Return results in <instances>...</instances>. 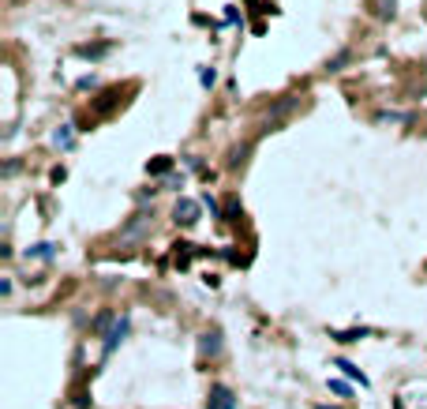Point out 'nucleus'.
Listing matches in <instances>:
<instances>
[{"label": "nucleus", "mask_w": 427, "mask_h": 409, "mask_svg": "<svg viewBox=\"0 0 427 409\" xmlns=\"http://www.w3.org/2000/svg\"><path fill=\"white\" fill-rule=\"evenodd\" d=\"M146 233H150V214H146V210H139V214H135V218H131L128 226H124V233H120V241H124V244H135V241H143Z\"/></svg>", "instance_id": "obj_1"}, {"label": "nucleus", "mask_w": 427, "mask_h": 409, "mask_svg": "<svg viewBox=\"0 0 427 409\" xmlns=\"http://www.w3.org/2000/svg\"><path fill=\"white\" fill-rule=\"evenodd\" d=\"M206 409H236V394L225 383H214L210 387V398H206Z\"/></svg>", "instance_id": "obj_2"}, {"label": "nucleus", "mask_w": 427, "mask_h": 409, "mask_svg": "<svg viewBox=\"0 0 427 409\" xmlns=\"http://www.w3.org/2000/svg\"><path fill=\"white\" fill-rule=\"evenodd\" d=\"M128 331H131V320H128V315H120V320H116V327H113L109 334H105V346H101V353H105V357H109V353L120 346V342L128 338Z\"/></svg>", "instance_id": "obj_3"}, {"label": "nucleus", "mask_w": 427, "mask_h": 409, "mask_svg": "<svg viewBox=\"0 0 427 409\" xmlns=\"http://www.w3.org/2000/svg\"><path fill=\"white\" fill-rule=\"evenodd\" d=\"M172 222H177V226H195V222H199V203L195 200H180L177 207H172Z\"/></svg>", "instance_id": "obj_4"}, {"label": "nucleus", "mask_w": 427, "mask_h": 409, "mask_svg": "<svg viewBox=\"0 0 427 409\" xmlns=\"http://www.w3.org/2000/svg\"><path fill=\"white\" fill-rule=\"evenodd\" d=\"M199 353H203V357H218L221 353V331H206L199 338Z\"/></svg>", "instance_id": "obj_5"}, {"label": "nucleus", "mask_w": 427, "mask_h": 409, "mask_svg": "<svg viewBox=\"0 0 427 409\" xmlns=\"http://www.w3.org/2000/svg\"><path fill=\"white\" fill-rule=\"evenodd\" d=\"M52 256H57V244H49V241L26 248V259H52Z\"/></svg>", "instance_id": "obj_6"}, {"label": "nucleus", "mask_w": 427, "mask_h": 409, "mask_svg": "<svg viewBox=\"0 0 427 409\" xmlns=\"http://www.w3.org/2000/svg\"><path fill=\"white\" fill-rule=\"evenodd\" d=\"M333 368H341V372H345V376H349V379H356V383H360V387H367V376H364V372H360V368H356V364H349V361H341V357H338V361H333Z\"/></svg>", "instance_id": "obj_7"}, {"label": "nucleus", "mask_w": 427, "mask_h": 409, "mask_svg": "<svg viewBox=\"0 0 427 409\" xmlns=\"http://www.w3.org/2000/svg\"><path fill=\"white\" fill-rule=\"evenodd\" d=\"M330 338H338V342H360V338H367V327H360V331H330Z\"/></svg>", "instance_id": "obj_8"}, {"label": "nucleus", "mask_w": 427, "mask_h": 409, "mask_svg": "<svg viewBox=\"0 0 427 409\" xmlns=\"http://www.w3.org/2000/svg\"><path fill=\"white\" fill-rule=\"evenodd\" d=\"M52 143L68 151V147H72V124H64V128H57V131H52Z\"/></svg>", "instance_id": "obj_9"}, {"label": "nucleus", "mask_w": 427, "mask_h": 409, "mask_svg": "<svg viewBox=\"0 0 427 409\" xmlns=\"http://www.w3.org/2000/svg\"><path fill=\"white\" fill-rule=\"evenodd\" d=\"M113 327H116V320H113V312H101V315H98V320H94V331H98V334H101V331H105V334H109V331H113Z\"/></svg>", "instance_id": "obj_10"}, {"label": "nucleus", "mask_w": 427, "mask_h": 409, "mask_svg": "<svg viewBox=\"0 0 427 409\" xmlns=\"http://www.w3.org/2000/svg\"><path fill=\"white\" fill-rule=\"evenodd\" d=\"M330 391L341 394V398H349V383H341V379H330Z\"/></svg>", "instance_id": "obj_11"}, {"label": "nucleus", "mask_w": 427, "mask_h": 409, "mask_svg": "<svg viewBox=\"0 0 427 409\" xmlns=\"http://www.w3.org/2000/svg\"><path fill=\"white\" fill-rule=\"evenodd\" d=\"M244 158H248V147H240V151H233V158H229V165L236 169V165H244Z\"/></svg>", "instance_id": "obj_12"}, {"label": "nucleus", "mask_w": 427, "mask_h": 409, "mask_svg": "<svg viewBox=\"0 0 427 409\" xmlns=\"http://www.w3.org/2000/svg\"><path fill=\"white\" fill-rule=\"evenodd\" d=\"M394 4H397V0H379V16H382V19L394 16Z\"/></svg>", "instance_id": "obj_13"}, {"label": "nucleus", "mask_w": 427, "mask_h": 409, "mask_svg": "<svg viewBox=\"0 0 427 409\" xmlns=\"http://www.w3.org/2000/svg\"><path fill=\"white\" fill-rule=\"evenodd\" d=\"M169 165H172L169 158H157V162L150 165V173H169Z\"/></svg>", "instance_id": "obj_14"}, {"label": "nucleus", "mask_w": 427, "mask_h": 409, "mask_svg": "<svg viewBox=\"0 0 427 409\" xmlns=\"http://www.w3.org/2000/svg\"><path fill=\"white\" fill-rule=\"evenodd\" d=\"M214 79H218V75H214V68H203V75H199V83H203V87H214Z\"/></svg>", "instance_id": "obj_15"}, {"label": "nucleus", "mask_w": 427, "mask_h": 409, "mask_svg": "<svg viewBox=\"0 0 427 409\" xmlns=\"http://www.w3.org/2000/svg\"><path fill=\"white\" fill-rule=\"evenodd\" d=\"M203 207H210V214H214V218H221V207H218V203H214V200H210V195H203Z\"/></svg>", "instance_id": "obj_16"}, {"label": "nucleus", "mask_w": 427, "mask_h": 409, "mask_svg": "<svg viewBox=\"0 0 427 409\" xmlns=\"http://www.w3.org/2000/svg\"><path fill=\"white\" fill-rule=\"evenodd\" d=\"M315 409H341V405H315Z\"/></svg>", "instance_id": "obj_17"}]
</instances>
